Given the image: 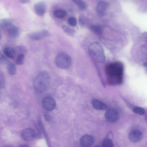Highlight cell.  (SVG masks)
<instances>
[{
  "label": "cell",
  "mask_w": 147,
  "mask_h": 147,
  "mask_svg": "<svg viewBox=\"0 0 147 147\" xmlns=\"http://www.w3.org/2000/svg\"><path fill=\"white\" fill-rule=\"evenodd\" d=\"M123 66L119 61H116L107 65L105 71L108 82L110 84H121L123 80Z\"/></svg>",
  "instance_id": "6da1fadb"
},
{
  "label": "cell",
  "mask_w": 147,
  "mask_h": 147,
  "mask_svg": "<svg viewBox=\"0 0 147 147\" xmlns=\"http://www.w3.org/2000/svg\"><path fill=\"white\" fill-rule=\"evenodd\" d=\"M50 82V77L49 74L45 71L41 72L38 74L34 80V89L37 92H44L49 88Z\"/></svg>",
  "instance_id": "7a4b0ae2"
},
{
  "label": "cell",
  "mask_w": 147,
  "mask_h": 147,
  "mask_svg": "<svg viewBox=\"0 0 147 147\" xmlns=\"http://www.w3.org/2000/svg\"><path fill=\"white\" fill-rule=\"evenodd\" d=\"M90 56L94 60L100 62H104L106 58L103 47L97 42L91 43L88 48Z\"/></svg>",
  "instance_id": "3957f363"
},
{
  "label": "cell",
  "mask_w": 147,
  "mask_h": 147,
  "mask_svg": "<svg viewBox=\"0 0 147 147\" xmlns=\"http://www.w3.org/2000/svg\"><path fill=\"white\" fill-rule=\"evenodd\" d=\"M55 62L59 67L61 69H66L70 66L71 63V59L70 56L67 53L61 52L56 56Z\"/></svg>",
  "instance_id": "277c9868"
},
{
  "label": "cell",
  "mask_w": 147,
  "mask_h": 147,
  "mask_svg": "<svg viewBox=\"0 0 147 147\" xmlns=\"http://www.w3.org/2000/svg\"><path fill=\"white\" fill-rule=\"evenodd\" d=\"M22 138L26 141H31L34 140L36 137V134L32 128L27 127L24 129L21 132Z\"/></svg>",
  "instance_id": "5b68a950"
},
{
  "label": "cell",
  "mask_w": 147,
  "mask_h": 147,
  "mask_svg": "<svg viewBox=\"0 0 147 147\" xmlns=\"http://www.w3.org/2000/svg\"><path fill=\"white\" fill-rule=\"evenodd\" d=\"M42 104L43 108L47 111H51L54 110L56 106L55 100L50 96L45 97L42 100Z\"/></svg>",
  "instance_id": "8992f818"
},
{
  "label": "cell",
  "mask_w": 147,
  "mask_h": 147,
  "mask_svg": "<svg viewBox=\"0 0 147 147\" xmlns=\"http://www.w3.org/2000/svg\"><path fill=\"white\" fill-rule=\"evenodd\" d=\"M50 35L49 32L47 30H42L30 34L29 38L34 40H39L49 36Z\"/></svg>",
  "instance_id": "52a82bcc"
},
{
  "label": "cell",
  "mask_w": 147,
  "mask_h": 147,
  "mask_svg": "<svg viewBox=\"0 0 147 147\" xmlns=\"http://www.w3.org/2000/svg\"><path fill=\"white\" fill-rule=\"evenodd\" d=\"M105 117L107 121L110 122H114L118 120L119 113L115 109L110 108L106 111L105 114Z\"/></svg>",
  "instance_id": "ba28073f"
},
{
  "label": "cell",
  "mask_w": 147,
  "mask_h": 147,
  "mask_svg": "<svg viewBox=\"0 0 147 147\" xmlns=\"http://www.w3.org/2000/svg\"><path fill=\"white\" fill-rule=\"evenodd\" d=\"M34 9L35 13L39 16H43L46 10V5L43 2H40L35 3L34 6Z\"/></svg>",
  "instance_id": "9c48e42d"
},
{
  "label": "cell",
  "mask_w": 147,
  "mask_h": 147,
  "mask_svg": "<svg viewBox=\"0 0 147 147\" xmlns=\"http://www.w3.org/2000/svg\"><path fill=\"white\" fill-rule=\"evenodd\" d=\"M143 138V134L139 130H134L131 131L128 135L129 140L132 142H136L140 141Z\"/></svg>",
  "instance_id": "30bf717a"
},
{
  "label": "cell",
  "mask_w": 147,
  "mask_h": 147,
  "mask_svg": "<svg viewBox=\"0 0 147 147\" xmlns=\"http://www.w3.org/2000/svg\"><path fill=\"white\" fill-rule=\"evenodd\" d=\"M94 142L93 137L90 135H86L82 136L80 140V143L83 147H89L91 146Z\"/></svg>",
  "instance_id": "8fae6325"
},
{
  "label": "cell",
  "mask_w": 147,
  "mask_h": 147,
  "mask_svg": "<svg viewBox=\"0 0 147 147\" xmlns=\"http://www.w3.org/2000/svg\"><path fill=\"white\" fill-rule=\"evenodd\" d=\"M108 3L105 1H100L97 4L96 8L97 14L102 16L105 14L108 6Z\"/></svg>",
  "instance_id": "7c38bea8"
},
{
  "label": "cell",
  "mask_w": 147,
  "mask_h": 147,
  "mask_svg": "<svg viewBox=\"0 0 147 147\" xmlns=\"http://www.w3.org/2000/svg\"><path fill=\"white\" fill-rule=\"evenodd\" d=\"M6 31L8 36L11 38H15L18 36L20 32L19 28L13 24Z\"/></svg>",
  "instance_id": "4fadbf2b"
},
{
  "label": "cell",
  "mask_w": 147,
  "mask_h": 147,
  "mask_svg": "<svg viewBox=\"0 0 147 147\" xmlns=\"http://www.w3.org/2000/svg\"><path fill=\"white\" fill-rule=\"evenodd\" d=\"M91 103L93 107L97 110H103L106 109L107 108L106 104L96 99H93Z\"/></svg>",
  "instance_id": "5bb4252c"
},
{
  "label": "cell",
  "mask_w": 147,
  "mask_h": 147,
  "mask_svg": "<svg viewBox=\"0 0 147 147\" xmlns=\"http://www.w3.org/2000/svg\"><path fill=\"white\" fill-rule=\"evenodd\" d=\"M13 25L12 20L9 18L3 19L0 21V27L6 30Z\"/></svg>",
  "instance_id": "9a60e30c"
},
{
  "label": "cell",
  "mask_w": 147,
  "mask_h": 147,
  "mask_svg": "<svg viewBox=\"0 0 147 147\" xmlns=\"http://www.w3.org/2000/svg\"><path fill=\"white\" fill-rule=\"evenodd\" d=\"M3 53L6 56L11 59L14 58L16 55L15 49L10 47H6L4 48L3 49Z\"/></svg>",
  "instance_id": "2e32d148"
},
{
  "label": "cell",
  "mask_w": 147,
  "mask_h": 147,
  "mask_svg": "<svg viewBox=\"0 0 147 147\" xmlns=\"http://www.w3.org/2000/svg\"><path fill=\"white\" fill-rule=\"evenodd\" d=\"M61 28L69 36H74L75 34V30L68 26L65 25H63L61 26Z\"/></svg>",
  "instance_id": "e0dca14e"
},
{
  "label": "cell",
  "mask_w": 147,
  "mask_h": 147,
  "mask_svg": "<svg viewBox=\"0 0 147 147\" xmlns=\"http://www.w3.org/2000/svg\"><path fill=\"white\" fill-rule=\"evenodd\" d=\"M66 14V11L64 10L57 9L53 11V15L56 18H62L64 17Z\"/></svg>",
  "instance_id": "ac0fdd59"
},
{
  "label": "cell",
  "mask_w": 147,
  "mask_h": 147,
  "mask_svg": "<svg viewBox=\"0 0 147 147\" xmlns=\"http://www.w3.org/2000/svg\"><path fill=\"white\" fill-rule=\"evenodd\" d=\"M7 70L9 73L11 75H14L16 72V66L12 63H10L7 66Z\"/></svg>",
  "instance_id": "d6986e66"
},
{
  "label": "cell",
  "mask_w": 147,
  "mask_h": 147,
  "mask_svg": "<svg viewBox=\"0 0 147 147\" xmlns=\"http://www.w3.org/2000/svg\"><path fill=\"white\" fill-rule=\"evenodd\" d=\"M102 146V147H114L113 141L109 138H105L103 140Z\"/></svg>",
  "instance_id": "ffe728a7"
},
{
  "label": "cell",
  "mask_w": 147,
  "mask_h": 147,
  "mask_svg": "<svg viewBox=\"0 0 147 147\" xmlns=\"http://www.w3.org/2000/svg\"><path fill=\"white\" fill-rule=\"evenodd\" d=\"M72 1L75 3L80 9H85L87 5L86 3L81 0H74Z\"/></svg>",
  "instance_id": "44dd1931"
},
{
  "label": "cell",
  "mask_w": 147,
  "mask_h": 147,
  "mask_svg": "<svg viewBox=\"0 0 147 147\" xmlns=\"http://www.w3.org/2000/svg\"><path fill=\"white\" fill-rule=\"evenodd\" d=\"M25 59V55L23 53L19 54L16 60V62L18 65H22L24 63Z\"/></svg>",
  "instance_id": "7402d4cb"
},
{
  "label": "cell",
  "mask_w": 147,
  "mask_h": 147,
  "mask_svg": "<svg viewBox=\"0 0 147 147\" xmlns=\"http://www.w3.org/2000/svg\"><path fill=\"white\" fill-rule=\"evenodd\" d=\"M133 111L135 113L140 115H143L145 113L144 109L140 107H135L134 108Z\"/></svg>",
  "instance_id": "603a6c76"
},
{
  "label": "cell",
  "mask_w": 147,
  "mask_h": 147,
  "mask_svg": "<svg viewBox=\"0 0 147 147\" xmlns=\"http://www.w3.org/2000/svg\"><path fill=\"white\" fill-rule=\"evenodd\" d=\"M91 30L94 32L98 34H100L102 32L100 27L98 26L92 25L90 27Z\"/></svg>",
  "instance_id": "cb8c5ba5"
},
{
  "label": "cell",
  "mask_w": 147,
  "mask_h": 147,
  "mask_svg": "<svg viewBox=\"0 0 147 147\" xmlns=\"http://www.w3.org/2000/svg\"><path fill=\"white\" fill-rule=\"evenodd\" d=\"M68 22L69 25L72 27L75 26L77 24V20L74 17H70L69 18Z\"/></svg>",
  "instance_id": "d4e9b609"
},
{
  "label": "cell",
  "mask_w": 147,
  "mask_h": 147,
  "mask_svg": "<svg viewBox=\"0 0 147 147\" xmlns=\"http://www.w3.org/2000/svg\"><path fill=\"white\" fill-rule=\"evenodd\" d=\"M5 79L2 73L0 72V88H3L5 86Z\"/></svg>",
  "instance_id": "484cf974"
},
{
  "label": "cell",
  "mask_w": 147,
  "mask_h": 147,
  "mask_svg": "<svg viewBox=\"0 0 147 147\" xmlns=\"http://www.w3.org/2000/svg\"><path fill=\"white\" fill-rule=\"evenodd\" d=\"M7 61V60L6 57L0 51V63H5Z\"/></svg>",
  "instance_id": "4316f807"
},
{
  "label": "cell",
  "mask_w": 147,
  "mask_h": 147,
  "mask_svg": "<svg viewBox=\"0 0 147 147\" xmlns=\"http://www.w3.org/2000/svg\"><path fill=\"white\" fill-rule=\"evenodd\" d=\"M44 117L45 119L48 121H50L51 120V117L50 114L47 112L44 113Z\"/></svg>",
  "instance_id": "83f0119b"
},
{
  "label": "cell",
  "mask_w": 147,
  "mask_h": 147,
  "mask_svg": "<svg viewBox=\"0 0 147 147\" xmlns=\"http://www.w3.org/2000/svg\"><path fill=\"white\" fill-rule=\"evenodd\" d=\"M79 22L80 25L81 26H83L84 24V19L81 17H80L79 19Z\"/></svg>",
  "instance_id": "f1b7e54d"
},
{
  "label": "cell",
  "mask_w": 147,
  "mask_h": 147,
  "mask_svg": "<svg viewBox=\"0 0 147 147\" xmlns=\"http://www.w3.org/2000/svg\"><path fill=\"white\" fill-rule=\"evenodd\" d=\"M20 1L22 3L25 4L29 3L30 1L28 0H20Z\"/></svg>",
  "instance_id": "f546056e"
},
{
  "label": "cell",
  "mask_w": 147,
  "mask_h": 147,
  "mask_svg": "<svg viewBox=\"0 0 147 147\" xmlns=\"http://www.w3.org/2000/svg\"><path fill=\"white\" fill-rule=\"evenodd\" d=\"M18 147H29V146L26 144H23L20 145Z\"/></svg>",
  "instance_id": "4dcf8cb0"
},
{
  "label": "cell",
  "mask_w": 147,
  "mask_h": 147,
  "mask_svg": "<svg viewBox=\"0 0 147 147\" xmlns=\"http://www.w3.org/2000/svg\"><path fill=\"white\" fill-rule=\"evenodd\" d=\"M4 147H13L11 145H7L5 146Z\"/></svg>",
  "instance_id": "1f68e13d"
},
{
  "label": "cell",
  "mask_w": 147,
  "mask_h": 147,
  "mask_svg": "<svg viewBox=\"0 0 147 147\" xmlns=\"http://www.w3.org/2000/svg\"><path fill=\"white\" fill-rule=\"evenodd\" d=\"M1 31L0 30V40H1Z\"/></svg>",
  "instance_id": "d6a6232c"
},
{
  "label": "cell",
  "mask_w": 147,
  "mask_h": 147,
  "mask_svg": "<svg viewBox=\"0 0 147 147\" xmlns=\"http://www.w3.org/2000/svg\"><path fill=\"white\" fill-rule=\"evenodd\" d=\"M96 147H99V146H96Z\"/></svg>",
  "instance_id": "836d02e7"
}]
</instances>
